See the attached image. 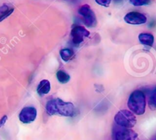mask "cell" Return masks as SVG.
Wrapping results in <instances>:
<instances>
[{"mask_svg":"<svg viewBox=\"0 0 156 140\" xmlns=\"http://www.w3.org/2000/svg\"><path fill=\"white\" fill-rule=\"evenodd\" d=\"M37 109L34 107H25L19 114V120L23 124H30L37 118Z\"/></svg>","mask_w":156,"mask_h":140,"instance_id":"6","label":"cell"},{"mask_svg":"<svg viewBox=\"0 0 156 140\" xmlns=\"http://www.w3.org/2000/svg\"><path fill=\"white\" fill-rule=\"evenodd\" d=\"M59 55H60L61 58H62L64 62H67L73 59L75 54L73 50H72L71 48H63V49H62L60 51Z\"/></svg>","mask_w":156,"mask_h":140,"instance_id":"12","label":"cell"},{"mask_svg":"<svg viewBox=\"0 0 156 140\" xmlns=\"http://www.w3.org/2000/svg\"><path fill=\"white\" fill-rule=\"evenodd\" d=\"M46 110L50 116L73 117L76 115V108L72 102H66L60 98H53L47 102Z\"/></svg>","mask_w":156,"mask_h":140,"instance_id":"1","label":"cell"},{"mask_svg":"<svg viewBox=\"0 0 156 140\" xmlns=\"http://www.w3.org/2000/svg\"><path fill=\"white\" fill-rule=\"evenodd\" d=\"M78 12L82 17L83 22L86 27H94L97 25V18L95 14L88 5L85 4L81 6Z\"/></svg>","mask_w":156,"mask_h":140,"instance_id":"4","label":"cell"},{"mask_svg":"<svg viewBox=\"0 0 156 140\" xmlns=\"http://www.w3.org/2000/svg\"><path fill=\"white\" fill-rule=\"evenodd\" d=\"M139 40L143 45L152 47L154 43V36L148 33H140L139 35Z\"/></svg>","mask_w":156,"mask_h":140,"instance_id":"10","label":"cell"},{"mask_svg":"<svg viewBox=\"0 0 156 140\" xmlns=\"http://www.w3.org/2000/svg\"><path fill=\"white\" fill-rule=\"evenodd\" d=\"M114 121L118 126L125 128H132L136 124V118L132 112L121 110L114 117Z\"/></svg>","mask_w":156,"mask_h":140,"instance_id":"3","label":"cell"},{"mask_svg":"<svg viewBox=\"0 0 156 140\" xmlns=\"http://www.w3.org/2000/svg\"><path fill=\"white\" fill-rule=\"evenodd\" d=\"M7 120H8L7 115H4V116H3L2 118L1 119H0V128H1V127H2L3 126H4L5 124V123H6V121H7Z\"/></svg>","mask_w":156,"mask_h":140,"instance_id":"17","label":"cell"},{"mask_svg":"<svg viewBox=\"0 0 156 140\" xmlns=\"http://www.w3.org/2000/svg\"><path fill=\"white\" fill-rule=\"evenodd\" d=\"M56 77L59 83H66L70 80V76L63 71H59L56 73Z\"/></svg>","mask_w":156,"mask_h":140,"instance_id":"13","label":"cell"},{"mask_svg":"<svg viewBox=\"0 0 156 140\" xmlns=\"http://www.w3.org/2000/svg\"><path fill=\"white\" fill-rule=\"evenodd\" d=\"M138 137V134L131 130L130 128H125L118 130L114 134L115 140H136Z\"/></svg>","mask_w":156,"mask_h":140,"instance_id":"8","label":"cell"},{"mask_svg":"<svg viewBox=\"0 0 156 140\" xmlns=\"http://www.w3.org/2000/svg\"><path fill=\"white\" fill-rule=\"evenodd\" d=\"M70 35L72 37V42L75 45H79L83 42L85 37L89 36L90 32L82 26L76 25L72 28Z\"/></svg>","mask_w":156,"mask_h":140,"instance_id":"5","label":"cell"},{"mask_svg":"<svg viewBox=\"0 0 156 140\" xmlns=\"http://www.w3.org/2000/svg\"><path fill=\"white\" fill-rule=\"evenodd\" d=\"M50 83L47 80H43L40 82L37 88V92L40 95H47L50 91Z\"/></svg>","mask_w":156,"mask_h":140,"instance_id":"9","label":"cell"},{"mask_svg":"<svg viewBox=\"0 0 156 140\" xmlns=\"http://www.w3.org/2000/svg\"><path fill=\"white\" fill-rule=\"evenodd\" d=\"M111 1L112 0H95V2L99 5L104 6V7H108L111 4Z\"/></svg>","mask_w":156,"mask_h":140,"instance_id":"16","label":"cell"},{"mask_svg":"<svg viewBox=\"0 0 156 140\" xmlns=\"http://www.w3.org/2000/svg\"><path fill=\"white\" fill-rule=\"evenodd\" d=\"M149 105L152 110H156V87L151 94L149 101Z\"/></svg>","mask_w":156,"mask_h":140,"instance_id":"14","label":"cell"},{"mask_svg":"<svg viewBox=\"0 0 156 140\" xmlns=\"http://www.w3.org/2000/svg\"><path fill=\"white\" fill-rule=\"evenodd\" d=\"M65 1L69 2H73V3H75V2H79V0H65Z\"/></svg>","mask_w":156,"mask_h":140,"instance_id":"18","label":"cell"},{"mask_svg":"<svg viewBox=\"0 0 156 140\" xmlns=\"http://www.w3.org/2000/svg\"><path fill=\"white\" fill-rule=\"evenodd\" d=\"M14 12V8L8 4H4L0 7V22L7 18Z\"/></svg>","mask_w":156,"mask_h":140,"instance_id":"11","label":"cell"},{"mask_svg":"<svg viewBox=\"0 0 156 140\" xmlns=\"http://www.w3.org/2000/svg\"><path fill=\"white\" fill-rule=\"evenodd\" d=\"M124 21L127 24L133 25H140L143 24L147 21V18L143 14L137 12H131L126 14L124 16Z\"/></svg>","mask_w":156,"mask_h":140,"instance_id":"7","label":"cell"},{"mask_svg":"<svg viewBox=\"0 0 156 140\" xmlns=\"http://www.w3.org/2000/svg\"><path fill=\"white\" fill-rule=\"evenodd\" d=\"M127 105L133 113L143 115L146 112V95L141 90H135L129 95Z\"/></svg>","mask_w":156,"mask_h":140,"instance_id":"2","label":"cell"},{"mask_svg":"<svg viewBox=\"0 0 156 140\" xmlns=\"http://www.w3.org/2000/svg\"><path fill=\"white\" fill-rule=\"evenodd\" d=\"M129 2L134 6L147 5L150 3V0H129Z\"/></svg>","mask_w":156,"mask_h":140,"instance_id":"15","label":"cell"}]
</instances>
